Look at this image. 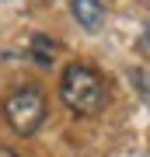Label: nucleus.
I'll return each instance as SVG.
<instances>
[{"mask_svg":"<svg viewBox=\"0 0 150 157\" xmlns=\"http://www.w3.org/2000/svg\"><path fill=\"white\" fill-rule=\"evenodd\" d=\"M56 52H60V45H56L49 35H35L32 39V59L39 63V67H52Z\"/></svg>","mask_w":150,"mask_h":157,"instance_id":"20e7f679","label":"nucleus"},{"mask_svg":"<svg viewBox=\"0 0 150 157\" xmlns=\"http://www.w3.org/2000/svg\"><path fill=\"white\" fill-rule=\"evenodd\" d=\"M60 98H63V105H67L70 112L87 119V115H98L101 108H105L108 87H105V80H101V73L91 70L87 63H70V67L63 70V77H60Z\"/></svg>","mask_w":150,"mask_h":157,"instance_id":"f257e3e1","label":"nucleus"},{"mask_svg":"<svg viewBox=\"0 0 150 157\" xmlns=\"http://www.w3.org/2000/svg\"><path fill=\"white\" fill-rule=\"evenodd\" d=\"M45 115H49V105H45L42 87H35V84H25L4 98V119L17 136H35L42 129Z\"/></svg>","mask_w":150,"mask_h":157,"instance_id":"f03ea898","label":"nucleus"},{"mask_svg":"<svg viewBox=\"0 0 150 157\" xmlns=\"http://www.w3.org/2000/svg\"><path fill=\"white\" fill-rule=\"evenodd\" d=\"M0 157H17V154L11 150V147H0Z\"/></svg>","mask_w":150,"mask_h":157,"instance_id":"423d86ee","label":"nucleus"},{"mask_svg":"<svg viewBox=\"0 0 150 157\" xmlns=\"http://www.w3.org/2000/svg\"><path fill=\"white\" fill-rule=\"evenodd\" d=\"M133 87H136V94L147 101V108H150V70H133Z\"/></svg>","mask_w":150,"mask_h":157,"instance_id":"39448f33","label":"nucleus"},{"mask_svg":"<svg viewBox=\"0 0 150 157\" xmlns=\"http://www.w3.org/2000/svg\"><path fill=\"white\" fill-rule=\"evenodd\" d=\"M143 45H147V49H150V25H147V28H143Z\"/></svg>","mask_w":150,"mask_h":157,"instance_id":"0eeeda50","label":"nucleus"},{"mask_svg":"<svg viewBox=\"0 0 150 157\" xmlns=\"http://www.w3.org/2000/svg\"><path fill=\"white\" fill-rule=\"evenodd\" d=\"M70 14L80 28L87 32H98L105 25V4L101 0H70Z\"/></svg>","mask_w":150,"mask_h":157,"instance_id":"7ed1b4c3","label":"nucleus"}]
</instances>
